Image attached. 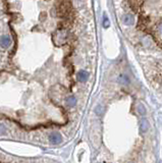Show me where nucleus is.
I'll list each match as a JSON object with an SVG mask.
<instances>
[{
    "label": "nucleus",
    "mask_w": 162,
    "mask_h": 163,
    "mask_svg": "<svg viewBox=\"0 0 162 163\" xmlns=\"http://www.w3.org/2000/svg\"><path fill=\"white\" fill-rule=\"evenodd\" d=\"M78 78L81 82H86L87 78H88V72H85V70H80L78 74Z\"/></svg>",
    "instance_id": "obj_3"
},
{
    "label": "nucleus",
    "mask_w": 162,
    "mask_h": 163,
    "mask_svg": "<svg viewBox=\"0 0 162 163\" xmlns=\"http://www.w3.org/2000/svg\"><path fill=\"white\" fill-rule=\"evenodd\" d=\"M104 25H105V27H107V25H108V19H107V17H105V19H104Z\"/></svg>",
    "instance_id": "obj_6"
},
{
    "label": "nucleus",
    "mask_w": 162,
    "mask_h": 163,
    "mask_svg": "<svg viewBox=\"0 0 162 163\" xmlns=\"http://www.w3.org/2000/svg\"><path fill=\"white\" fill-rule=\"evenodd\" d=\"M49 141H50L51 144H59L62 141V138H61L60 133H53L50 135L49 137Z\"/></svg>",
    "instance_id": "obj_2"
},
{
    "label": "nucleus",
    "mask_w": 162,
    "mask_h": 163,
    "mask_svg": "<svg viewBox=\"0 0 162 163\" xmlns=\"http://www.w3.org/2000/svg\"><path fill=\"white\" fill-rule=\"evenodd\" d=\"M5 131H6V129H5V127L3 124H1V123H0V135H4Z\"/></svg>",
    "instance_id": "obj_5"
},
{
    "label": "nucleus",
    "mask_w": 162,
    "mask_h": 163,
    "mask_svg": "<svg viewBox=\"0 0 162 163\" xmlns=\"http://www.w3.org/2000/svg\"><path fill=\"white\" fill-rule=\"evenodd\" d=\"M10 44H11V40L8 35H3V36L0 37V46L2 47V48H7Z\"/></svg>",
    "instance_id": "obj_1"
},
{
    "label": "nucleus",
    "mask_w": 162,
    "mask_h": 163,
    "mask_svg": "<svg viewBox=\"0 0 162 163\" xmlns=\"http://www.w3.org/2000/svg\"><path fill=\"white\" fill-rule=\"evenodd\" d=\"M66 103H68V105H70V106H74L76 105V103H77V99H76V97L74 96H70V97L66 99Z\"/></svg>",
    "instance_id": "obj_4"
}]
</instances>
